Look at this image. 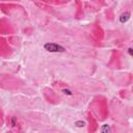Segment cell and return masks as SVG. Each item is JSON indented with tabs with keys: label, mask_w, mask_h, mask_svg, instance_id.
<instances>
[{
	"label": "cell",
	"mask_w": 133,
	"mask_h": 133,
	"mask_svg": "<svg viewBox=\"0 0 133 133\" xmlns=\"http://www.w3.org/2000/svg\"><path fill=\"white\" fill-rule=\"evenodd\" d=\"M44 48L46 49L47 51L49 52H64L66 51V49L64 48L62 46L58 45V44H55V43H47L45 44V46H44Z\"/></svg>",
	"instance_id": "obj_1"
},
{
	"label": "cell",
	"mask_w": 133,
	"mask_h": 133,
	"mask_svg": "<svg viewBox=\"0 0 133 133\" xmlns=\"http://www.w3.org/2000/svg\"><path fill=\"white\" fill-rule=\"evenodd\" d=\"M75 124H76L78 127H82L83 125H84V123H83V122H76V123H75Z\"/></svg>",
	"instance_id": "obj_3"
},
{
	"label": "cell",
	"mask_w": 133,
	"mask_h": 133,
	"mask_svg": "<svg viewBox=\"0 0 133 133\" xmlns=\"http://www.w3.org/2000/svg\"><path fill=\"white\" fill-rule=\"evenodd\" d=\"M64 92L66 93V94H68V95H72V93L70 92V90H64Z\"/></svg>",
	"instance_id": "obj_4"
},
{
	"label": "cell",
	"mask_w": 133,
	"mask_h": 133,
	"mask_svg": "<svg viewBox=\"0 0 133 133\" xmlns=\"http://www.w3.org/2000/svg\"><path fill=\"white\" fill-rule=\"evenodd\" d=\"M129 18H130V13H125V14H123L120 17V21H121V23H125L129 20Z\"/></svg>",
	"instance_id": "obj_2"
},
{
	"label": "cell",
	"mask_w": 133,
	"mask_h": 133,
	"mask_svg": "<svg viewBox=\"0 0 133 133\" xmlns=\"http://www.w3.org/2000/svg\"><path fill=\"white\" fill-rule=\"evenodd\" d=\"M129 53H130V55H132V49L131 48H129Z\"/></svg>",
	"instance_id": "obj_5"
}]
</instances>
